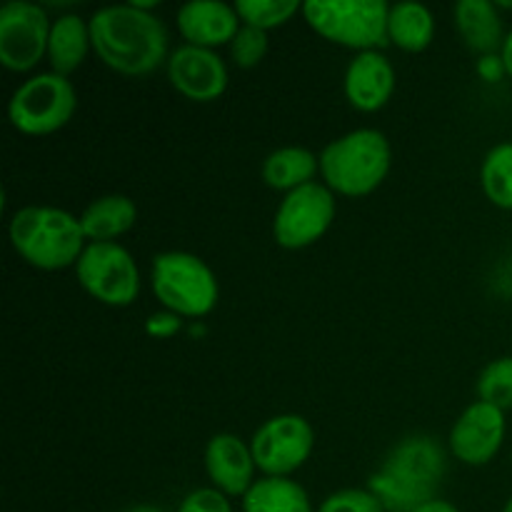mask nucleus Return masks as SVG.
<instances>
[{
	"instance_id": "19",
	"label": "nucleus",
	"mask_w": 512,
	"mask_h": 512,
	"mask_svg": "<svg viewBox=\"0 0 512 512\" xmlns=\"http://www.w3.org/2000/svg\"><path fill=\"white\" fill-rule=\"evenodd\" d=\"M138 218V208L128 195H103L93 200L80 215V228L90 243H113L128 233Z\"/></svg>"
},
{
	"instance_id": "33",
	"label": "nucleus",
	"mask_w": 512,
	"mask_h": 512,
	"mask_svg": "<svg viewBox=\"0 0 512 512\" xmlns=\"http://www.w3.org/2000/svg\"><path fill=\"white\" fill-rule=\"evenodd\" d=\"M123 512H168V510L158 508V505H133V508H125Z\"/></svg>"
},
{
	"instance_id": "26",
	"label": "nucleus",
	"mask_w": 512,
	"mask_h": 512,
	"mask_svg": "<svg viewBox=\"0 0 512 512\" xmlns=\"http://www.w3.org/2000/svg\"><path fill=\"white\" fill-rule=\"evenodd\" d=\"M268 45L270 40L265 30L243 25L233 38V43H230V58L235 60L238 68H255L265 58V53H268Z\"/></svg>"
},
{
	"instance_id": "21",
	"label": "nucleus",
	"mask_w": 512,
	"mask_h": 512,
	"mask_svg": "<svg viewBox=\"0 0 512 512\" xmlns=\"http://www.w3.org/2000/svg\"><path fill=\"white\" fill-rule=\"evenodd\" d=\"M435 38V15L420 3H395L388 15V40L408 53H420Z\"/></svg>"
},
{
	"instance_id": "9",
	"label": "nucleus",
	"mask_w": 512,
	"mask_h": 512,
	"mask_svg": "<svg viewBox=\"0 0 512 512\" xmlns=\"http://www.w3.org/2000/svg\"><path fill=\"white\" fill-rule=\"evenodd\" d=\"M315 433L303 415L285 413L265 420L250 440L255 468L265 478H290L308 463Z\"/></svg>"
},
{
	"instance_id": "14",
	"label": "nucleus",
	"mask_w": 512,
	"mask_h": 512,
	"mask_svg": "<svg viewBox=\"0 0 512 512\" xmlns=\"http://www.w3.org/2000/svg\"><path fill=\"white\" fill-rule=\"evenodd\" d=\"M205 470L215 490L228 498H245L255 485V460L250 445L238 435L218 433L205 445Z\"/></svg>"
},
{
	"instance_id": "27",
	"label": "nucleus",
	"mask_w": 512,
	"mask_h": 512,
	"mask_svg": "<svg viewBox=\"0 0 512 512\" xmlns=\"http://www.w3.org/2000/svg\"><path fill=\"white\" fill-rule=\"evenodd\" d=\"M318 512H385V508L368 488H345L328 495L320 503Z\"/></svg>"
},
{
	"instance_id": "22",
	"label": "nucleus",
	"mask_w": 512,
	"mask_h": 512,
	"mask_svg": "<svg viewBox=\"0 0 512 512\" xmlns=\"http://www.w3.org/2000/svg\"><path fill=\"white\" fill-rule=\"evenodd\" d=\"M243 512H313L300 483L290 478H260L245 493Z\"/></svg>"
},
{
	"instance_id": "32",
	"label": "nucleus",
	"mask_w": 512,
	"mask_h": 512,
	"mask_svg": "<svg viewBox=\"0 0 512 512\" xmlns=\"http://www.w3.org/2000/svg\"><path fill=\"white\" fill-rule=\"evenodd\" d=\"M500 60H503L505 75H510L512 78V30L505 35V43H503V48H500Z\"/></svg>"
},
{
	"instance_id": "11",
	"label": "nucleus",
	"mask_w": 512,
	"mask_h": 512,
	"mask_svg": "<svg viewBox=\"0 0 512 512\" xmlns=\"http://www.w3.org/2000/svg\"><path fill=\"white\" fill-rule=\"evenodd\" d=\"M53 20L30 0H10L0 8V63L13 73H28L48 55Z\"/></svg>"
},
{
	"instance_id": "25",
	"label": "nucleus",
	"mask_w": 512,
	"mask_h": 512,
	"mask_svg": "<svg viewBox=\"0 0 512 512\" xmlns=\"http://www.w3.org/2000/svg\"><path fill=\"white\" fill-rule=\"evenodd\" d=\"M475 390H478V398L483 403L495 405L503 413L505 410H512V355L485 365Z\"/></svg>"
},
{
	"instance_id": "8",
	"label": "nucleus",
	"mask_w": 512,
	"mask_h": 512,
	"mask_svg": "<svg viewBox=\"0 0 512 512\" xmlns=\"http://www.w3.org/2000/svg\"><path fill=\"white\" fill-rule=\"evenodd\" d=\"M75 275L95 300L113 308H128L140 295L138 263L118 243H90L75 263Z\"/></svg>"
},
{
	"instance_id": "17",
	"label": "nucleus",
	"mask_w": 512,
	"mask_h": 512,
	"mask_svg": "<svg viewBox=\"0 0 512 512\" xmlns=\"http://www.w3.org/2000/svg\"><path fill=\"white\" fill-rule=\"evenodd\" d=\"M455 28L470 50L495 55L505 43L503 15L493 0H460L453 8Z\"/></svg>"
},
{
	"instance_id": "2",
	"label": "nucleus",
	"mask_w": 512,
	"mask_h": 512,
	"mask_svg": "<svg viewBox=\"0 0 512 512\" xmlns=\"http://www.w3.org/2000/svg\"><path fill=\"white\" fill-rule=\"evenodd\" d=\"M443 478V445L430 435H410L390 450L378 473L370 475L368 490L385 512H415L438 498Z\"/></svg>"
},
{
	"instance_id": "12",
	"label": "nucleus",
	"mask_w": 512,
	"mask_h": 512,
	"mask_svg": "<svg viewBox=\"0 0 512 512\" xmlns=\"http://www.w3.org/2000/svg\"><path fill=\"white\" fill-rule=\"evenodd\" d=\"M505 433H508V423H505L503 410L478 400L455 420L448 443L460 463L478 468V465H488L500 453Z\"/></svg>"
},
{
	"instance_id": "23",
	"label": "nucleus",
	"mask_w": 512,
	"mask_h": 512,
	"mask_svg": "<svg viewBox=\"0 0 512 512\" xmlns=\"http://www.w3.org/2000/svg\"><path fill=\"white\" fill-rule=\"evenodd\" d=\"M480 185L493 205L512 210V143H498L480 165Z\"/></svg>"
},
{
	"instance_id": "5",
	"label": "nucleus",
	"mask_w": 512,
	"mask_h": 512,
	"mask_svg": "<svg viewBox=\"0 0 512 512\" xmlns=\"http://www.w3.org/2000/svg\"><path fill=\"white\" fill-rule=\"evenodd\" d=\"M153 293L165 310L180 318H205L218 303V280L210 265L185 250H168L153 258Z\"/></svg>"
},
{
	"instance_id": "20",
	"label": "nucleus",
	"mask_w": 512,
	"mask_h": 512,
	"mask_svg": "<svg viewBox=\"0 0 512 512\" xmlns=\"http://www.w3.org/2000/svg\"><path fill=\"white\" fill-rule=\"evenodd\" d=\"M320 170V158L310 153L308 148H280L273 150L268 158L263 160V180L273 190H293L303 188V185L315 183V175Z\"/></svg>"
},
{
	"instance_id": "13",
	"label": "nucleus",
	"mask_w": 512,
	"mask_h": 512,
	"mask_svg": "<svg viewBox=\"0 0 512 512\" xmlns=\"http://www.w3.org/2000/svg\"><path fill=\"white\" fill-rule=\"evenodd\" d=\"M168 80L183 98L210 103L228 88V68L215 50L185 43L170 53Z\"/></svg>"
},
{
	"instance_id": "4",
	"label": "nucleus",
	"mask_w": 512,
	"mask_h": 512,
	"mask_svg": "<svg viewBox=\"0 0 512 512\" xmlns=\"http://www.w3.org/2000/svg\"><path fill=\"white\" fill-rule=\"evenodd\" d=\"M390 143L380 130L360 128L325 145L320 153V175L333 193L360 198L380 188L388 178Z\"/></svg>"
},
{
	"instance_id": "6",
	"label": "nucleus",
	"mask_w": 512,
	"mask_h": 512,
	"mask_svg": "<svg viewBox=\"0 0 512 512\" xmlns=\"http://www.w3.org/2000/svg\"><path fill=\"white\" fill-rule=\"evenodd\" d=\"M303 15L325 40L358 53L390 43V5L385 0H308L303 3Z\"/></svg>"
},
{
	"instance_id": "1",
	"label": "nucleus",
	"mask_w": 512,
	"mask_h": 512,
	"mask_svg": "<svg viewBox=\"0 0 512 512\" xmlns=\"http://www.w3.org/2000/svg\"><path fill=\"white\" fill-rule=\"evenodd\" d=\"M88 25L95 55L115 73L140 78L168 63V28L150 10L108 5L95 10Z\"/></svg>"
},
{
	"instance_id": "30",
	"label": "nucleus",
	"mask_w": 512,
	"mask_h": 512,
	"mask_svg": "<svg viewBox=\"0 0 512 512\" xmlns=\"http://www.w3.org/2000/svg\"><path fill=\"white\" fill-rule=\"evenodd\" d=\"M503 73V60H500L498 55H485V58L480 60V75H483L485 80H498Z\"/></svg>"
},
{
	"instance_id": "24",
	"label": "nucleus",
	"mask_w": 512,
	"mask_h": 512,
	"mask_svg": "<svg viewBox=\"0 0 512 512\" xmlns=\"http://www.w3.org/2000/svg\"><path fill=\"white\" fill-rule=\"evenodd\" d=\"M235 10L243 25H253L268 33L270 28L288 23L298 10H303V5L298 0H238Z\"/></svg>"
},
{
	"instance_id": "18",
	"label": "nucleus",
	"mask_w": 512,
	"mask_h": 512,
	"mask_svg": "<svg viewBox=\"0 0 512 512\" xmlns=\"http://www.w3.org/2000/svg\"><path fill=\"white\" fill-rule=\"evenodd\" d=\"M90 48H93V43H90V25L80 15L68 13L58 15L53 20L48 40V60L53 73L68 78L70 73H75L85 63Z\"/></svg>"
},
{
	"instance_id": "34",
	"label": "nucleus",
	"mask_w": 512,
	"mask_h": 512,
	"mask_svg": "<svg viewBox=\"0 0 512 512\" xmlns=\"http://www.w3.org/2000/svg\"><path fill=\"white\" fill-rule=\"evenodd\" d=\"M503 512H512V498L508 500V503H505V508H503Z\"/></svg>"
},
{
	"instance_id": "29",
	"label": "nucleus",
	"mask_w": 512,
	"mask_h": 512,
	"mask_svg": "<svg viewBox=\"0 0 512 512\" xmlns=\"http://www.w3.org/2000/svg\"><path fill=\"white\" fill-rule=\"evenodd\" d=\"M180 328H183V318L170 313V310H165V313H153L145 320V330H148V335H153V338H173V335L180 333Z\"/></svg>"
},
{
	"instance_id": "31",
	"label": "nucleus",
	"mask_w": 512,
	"mask_h": 512,
	"mask_svg": "<svg viewBox=\"0 0 512 512\" xmlns=\"http://www.w3.org/2000/svg\"><path fill=\"white\" fill-rule=\"evenodd\" d=\"M415 512H460L458 508H455L450 500H443V498H435L430 500V503H425L423 508H418Z\"/></svg>"
},
{
	"instance_id": "15",
	"label": "nucleus",
	"mask_w": 512,
	"mask_h": 512,
	"mask_svg": "<svg viewBox=\"0 0 512 512\" xmlns=\"http://www.w3.org/2000/svg\"><path fill=\"white\" fill-rule=\"evenodd\" d=\"M175 23L188 45L208 50L233 43L238 30L243 28V20H240L235 5L220 3V0H190V3L180 5Z\"/></svg>"
},
{
	"instance_id": "7",
	"label": "nucleus",
	"mask_w": 512,
	"mask_h": 512,
	"mask_svg": "<svg viewBox=\"0 0 512 512\" xmlns=\"http://www.w3.org/2000/svg\"><path fill=\"white\" fill-rule=\"evenodd\" d=\"M78 108L73 83L58 73H38L15 88L8 103V120L25 135H50L65 128Z\"/></svg>"
},
{
	"instance_id": "3",
	"label": "nucleus",
	"mask_w": 512,
	"mask_h": 512,
	"mask_svg": "<svg viewBox=\"0 0 512 512\" xmlns=\"http://www.w3.org/2000/svg\"><path fill=\"white\" fill-rule=\"evenodd\" d=\"M8 235L15 253L40 270L70 268L88 248L80 218L50 205H28L15 210Z\"/></svg>"
},
{
	"instance_id": "16",
	"label": "nucleus",
	"mask_w": 512,
	"mask_h": 512,
	"mask_svg": "<svg viewBox=\"0 0 512 512\" xmlns=\"http://www.w3.org/2000/svg\"><path fill=\"white\" fill-rule=\"evenodd\" d=\"M395 90V68L380 50H365L345 70V98L360 113H375Z\"/></svg>"
},
{
	"instance_id": "28",
	"label": "nucleus",
	"mask_w": 512,
	"mask_h": 512,
	"mask_svg": "<svg viewBox=\"0 0 512 512\" xmlns=\"http://www.w3.org/2000/svg\"><path fill=\"white\" fill-rule=\"evenodd\" d=\"M175 512H233L228 495L215 488H198L180 500Z\"/></svg>"
},
{
	"instance_id": "10",
	"label": "nucleus",
	"mask_w": 512,
	"mask_h": 512,
	"mask_svg": "<svg viewBox=\"0 0 512 512\" xmlns=\"http://www.w3.org/2000/svg\"><path fill=\"white\" fill-rule=\"evenodd\" d=\"M335 195L328 185L310 183L285 193L275 210L273 238L280 248L300 250L323 238L335 220Z\"/></svg>"
}]
</instances>
